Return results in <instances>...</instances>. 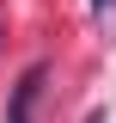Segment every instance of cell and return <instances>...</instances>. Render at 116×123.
Masks as SVG:
<instances>
[{"label": "cell", "mask_w": 116, "mask_h": 123, "mask_svg": "<svg viewBox=\"0 0 116 123\" xmlns=\"http://www.w3.org/2000/svg\"><path fill=\"white\" fill-rule=\"evenodd\" d=\"M37 86H43V68H25V74H18V86H12V105H6V123H31Z\"/></svg>", "instance_id": "1"}, {"label": "cell", "mask_w": 116, "mask_h": 123, "mask_svg": "<svg viewBox=\"0 0 116 123\" xmlns=\"http://www.w3.org/2000/svg\"><path fill=\"white\" fill-rule=\"evenodd\" d=\"M92 6H98V12H104V6H116V0H92Z\"/></svg>", "instance_id": "2"}]
</instances>
